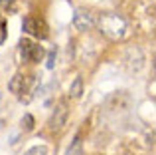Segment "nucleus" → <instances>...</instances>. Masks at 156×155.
<instances>
[{
  "label": "nucleus",
  "mask_w": 156,
  "mask_h": 155,
  "mask_svg": "<svg viewBox=\"0 0 156 155\" xmlns=\"http://www.w3.org/2000/svg\"><path fill=\"white\" fill-rule=\"evenodd\" d=\"M24 155H48V147L46 145H34V147H30Z\"/></svg>",
  "instance_id": "obj_8"
},
{
  "label": "nucleus",
  "mask_w": 156,
  "mask_h": 155,
  "mask_svg": "<svg viewBox=\"0 0 156 155\" xmlns=\"http://www.w3.org/2000/svg\"><path fill=\"white\" fill-rule=\"evenodd\" d=\"M73 26L81 32L91 30V28L95 26V18H93V14L87 12V10H75V14H73Z\"/></svg>",
  "instance_id": "obj_5"
},
{
  "label": "nucleus",
  "mask_w": 156,
  "mask_h": 155,
  "mask_svg": "<svg viewBox=\"0 0 156 155\" xmlns=\"http://www.w3.org/2000/svg\"><path fill=\"white\" fill-rule=\"evenodd\" d=\"M6 34H8V30H6V22H4V20H0V46H2L4 40H6Z\"/></svg>",
  "instance_id": "obj_10"
},
{
  "label": "nucleus",
  "mask_w": 156,
  "mask_h": 155,
  "mask_svg": "<svg viewBox=\"0 0 156 155\" xmlns=\"http://www.w3.org/2000/svg\"><path fill=\"white\" fill-rule=\"evenodd\" d=\"M81 93H83V80L81 78H75L71 84V88H69V96L71 97H79Z\"/></svg>",
  "instance_id": "obj_7"
},
{
  "label": "nucleus",
  "mask_w": 156,
  "mask_h": 155,
  "mask_svg": "<svg viewBox=\"0 0 156 155\" xmlns=\"http://www.w3.org/2000/svg\"><path fill=\"white\" fill-rule=\"evenodd\" d=\"M22 30L26 34L34 36V38H40V40H46L48 38V26L42 18H36V16H26L22 20Z\"/></svg>",
  "instance_id": "obj_3"
},
{
  "label": "nucleus",
  "mask_w": 156,
  "mask_h": 155,
  "mask_svg": "<svg viewBox=\"0 0 156 155\" xmlns=\"http://www.w3.org/2000/svg\"><path fill=\"white\" fill-rule=\"evenodd\" d=\"M20 52H22V58L26 62H42V58L46 56V50L40 44H34L28 38L20 40Z\"/></svg>",
  "instance_id": "obj_4"
},
{
  "label": "nucleus",
  "mask_w": 156,
  "mask_h": 155,
  "mask_svg": "<svg viewBox=\"0 0 156 155\" xmlns=\"http://www.w3.org/2000/svg\"><path fill=\"white\" fill-rule=\"evenodd\" d=\"M22 127L26 129V131H32V129H34V117H32L30 113H26V115L22 117Z\"/></svg>",
  "instance_id": "obj_9"
},
{
  "label": "nucleus",
  "mask_w": 156,
  "mask_h": 155,
  "mask_svg": "<svg viewBox=\"0 0 156 155\" xmlns=\"http://www.w3.org/2000/svg\"><path fill=\"white\" fill-rule=\"evenodd\" d=\"M65 155H83V141H81L79 133H77L75 139L71 141V145H69V149H67V153H65Z\"/></svg>",
  "instance_id": "obj_6"
},
{
  "label": "nucleus",
  "mask_w": 156,
  "mask_h": 155,
  "mask_svg": "<svg viewBox=\"0 0 156 155\" xmlns=\"http://www.w3.org/2000/svg\"><path fill=\"white\" fill-rule=\"evenodd\" d=\"M53 66H55V50H51V52H50V56H48V68L51 70Z\"/></svg>",
  "instance_id": "obj_11"
},
{
  "label": "nucleus",
  "mask_w": 156,
  "mask_h": 155,
  "mask_svg": "<svg viewBox=\"0 0 156 155\" xmlns=\"http://www.w3.org/2000/svg\"><path fill=\"white\" fill-rule=\"evenodd\" d=\"M99 30L103 32L109 40H115V42H119V40H125L126 36H129L130 28H129V22H126L122 16L119 14H113V12H107V14H101L99 22Z\"/></svg>",
  "instance_id": "obj_1"
},
{
  "label": "nucleus",
  "mask_w": 156,
  "mask_h": 155,
  "mask_svg": "<svg viewBox=\"0 0 156 155\" xmlns=\"http://www.w3.org/2000/svg\"><path fill=\"white\" fill-rule=\"evenodd\" d=\"M67 117H69V105L65 100H61L59 104L55 105V109H53L50 121H48V127H50V131L57 133L61 131V129L65 127V123H67Z\"/></svg>",
  "instance_id": "obj_2"
}]
</instances>
